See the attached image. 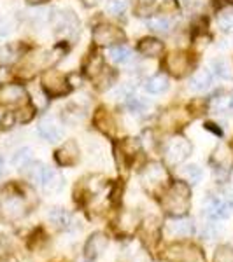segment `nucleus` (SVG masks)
I'll use <instances>...</instances> for the list:
<instances>
[{
    "label": "nucleus",
    "instance_id": "32",
    "mask_svg": "<svg viewBox=\"0 0 233 262\" xmlns=\"http://www.w3.org/2000/svg\"><path fill=\"white\" fill-rule=\"evenodd\" d=\"M95 122L104 133H114V126L116 124H114L111 116L105 111H99V114H96V117H95Z\"/></svg>",
    "mask_w": 233,
    "mask_h": 262
},
{
    "label": "nucleus",
    "instance_id": "20",
    "mask_svg": "<svg viewBox=\"0 0 233 262\" xmlns=\"http://www.w3.org/2000/svg\"><path fill=\"white\" fill-rule=\"evenodd\" d=\"M48 219L54 227H58V229H65V231L72 229V224H75L74 217H72V215L63 208H53L49 212Z\"/></svg>",
    "mask_w": 233,
    "mask_h": 262
},
{
    "label": "nucleus",
    "instance_id": "5",
    "mask_svg": "<svg viewBox=\"0 0 233 262\" xmlns=\"http://www.w3.org/2000/svg\"><path fill=\"white\" fill-rule=\"evenodd\" d=\"M165 159L168 164H181L183 161L189 158L191 154V143L186 140L184 137H172L170 140H167L163 149Z\"/></svg>",
    "mask_w": 233,
    "mask_h": 262
},
{
    "label": "nucleus",
    "instance_id": "48",
    "mask_svg": "<svg viewBox=\"0 0 233 262\" xmlns=\"http://www.w3.org/2000/svg\"><path fill=\"white\" fill-rule=\"evenodd\" d=\"M2 170H4V159L0 158V175H2Z\"/></svg>",
    "mask_w": 233,
    "mask_h": 262
},
{
    "label": "nucleus",
    "instance_id": "29",
    "mask_svg": "<svg viewBox=\"0 0 233 262\" xmlns=\"http://www.w3.org/2000/svg\"><path fill=\"white\" fill-rule=\"evenodd\" d=\"M139 147H141V143L135 140V138H126V140L123 142V143H121V147H120L121 158H123V159H126V161H132L135 156H137Z\"/></svg>",
    "mask_w": 233,
    "mask_h": 262
},
{
    "label": "nucleus",
    "instance_id": "17",
    "mask_svg": "<svg viewBox=\"0 0 233 262\" xmlns=\"http://www.w3.org/2000/svg\"><path fill=\"white\" fill-rule=\"evenodd\" d=\"M160 121H162V126H165V129H177L183 128L189 121V114L183 108H173V111L165 112Z\"/></svg>",
    "mask_w": 233,
    "mask_h": 262
},
{
    "label": "nucleus",
    "instance_id": "2",
    "mask_svg": "<svg viewBox=\"0 0 233 262\" xmlns=\"http://www.w3.org/2000/svg\"><path fill=\"white\" fill-rule=\"evenodd\" d=\"M141 182L147 192L162 194L168 185V173L162 163H149L144 168Z\"/></svg>",
    "mask_w": 233,
    "mask_h": 262
},
{
    "label": "nucleus",
    "instance_id": "4",
    "mask_svg": "<svg viewBox=\"0 0 233 262\" xmlns=\"http://www.w3.org/2000/svg\"><path fill=\"white\" fill-rule=\"evenodd\" d=\"M0 210L6 221H20L27 215V203L25 198L18 192H6L0 196Z\"/></svg>",
    "mask_w": 233,
    "mask_h": 262
},
{
    "label": "nucleus",
    "instance_id": "22",
    "mask_svg": "<svg viewBox=\"0 0 233 262\" xmlns=\"http://www.w3.org/2000/svg\"><path fill=\"white\" fill-rule=\"evenodd\" d=\"M41 185L46 192H58L63 187V177L56 170H51V168L46 166Z\"/></svg>",
    "mask_w": 233,
    "mask_h": 262
},
{
    "label": "nucleus",
    "instance_id": "37",
    "mask_svg": "<svg viewBox=\"0 0 233 262\" xmlns=\"http://www.w3.org/2000/svg\"><path fill=\"white\" fill-rule=\"evenodd\" d=\"M126 7H128V2H126V0H111V2L107 4V11L111 12L112 16L125 14Z\"/></svg>",
    "mask_w": 233,
    "mask_h": 262
},
{
    "label": "nucleus",
    "instance_id": "28",
    "mask_svg": "<svg viewBox=\"0 0 233 262\" xmlns=\"http://www.w3.org/2000/svg\"><path fill=\"white\" fill-rule=\"evenodd\" d=\"M32 149L30 147H21L14 152V156H12L11 163L14 168H18V170H25V168L28 166V164L32 163Z\"/></svg>",
    "mask_w": 233,
    "mask_h": 262
},
{
    "label": "nucleus",
    "instance_id": "12",
    "mask_svg": "<svg viewBox=\"0 0 233 262\" xmlns=\"http://www.w3.org/2000/svg\"><path fill=\"white\" fill-rule=\"evenodd\" d=\"M165 69L168 70V74L176 75V77H184L191 70V58L186 53H183V51L172 53L165 60Z\"/></svg>",
    "mask_w": 233,
    "mask_h": 262
},
{
    "label": "nucleus",
    "instance_id": "36",
    "mask_svg": "<svg viewBox=\"0 0 233 262\" xmlns=\"http://www.w3.org/2000/svg\"><path fill=\"white\" fill-rule=\"evenodd\" d=\"M214 262H233V248L228 245H221L214 255Z\"/></svg>",
    "mask_w": 233,
    "mask_h": 262
},
{
    "label": "nucleus",
    "instance_id": "6",
    "mask_svg": "<svg viewBox=\"0 0 233 262\" xmlns=\"http://www.w3.org/2000/svg\"><path fill=\"white\" fill-rule=\"evenodd\" d=\"M54 12V11H53ZM51 12L49 19L54 23L56 27V33L60 37H65V39H74L79 33V19L77 16L72 11H62L60 14H53Z\"/></svg>",
    "mask_w": 233,
    "mask_h": 262
},
{
    "label": "nucleus",
    "instance_id": "14",
    "mask_svg": "<svg viewBox=\"0 0 233 262\" xmlns=\"http://www.w3.org/2000/svg\"><path fill=\"white\" fill-rule=\"evenodd\" d=\"M107 245H109L107 236L102 234V232H95V234L86 242V247H84V257H86L88 260H95L96 257L104 253V250L107 248Z\"/></svg>",
    "mask_w": 233,
    "mask_h": 262
},
{
    "label": "nucleus",
    "instance_id": "19",
    "mask_svg": "<svg viewBox=\"0 0 233 262\" xmlns=\"http://www.w3.org/2000/svg\"><path fill=\"white\" fill-rule=\"evenodd\" d=\"M84 117H86V111H84V107H81V105H77V103H70L62 108V121L69 126L79 124Z\"/></svg>",
    "mask_w": 233,
    "mask_h": 262
},
{
    "label": "nucleus",
    "instance_id": "15",
    "mask_svg": "<svg viewBox=\"0 0 233 262\" xmlns=\"http://www.w3.org/2000/svg\"><path fill=\"white\" fill-rule=\"evenodd\" d=\"M56 161L62 166H74L79 161V147L74 140L65 142L60 149L56 150Z\"/></svg>",
    "mask_w": 233,
    "mask_h": 262
},
{
    "label": "nucleus",
    "instance_id": "34",
    "mask_svg": "<svg viewBox=\"0 0 233 262\" xmlns=\"http://www.w3.org/2000/svg\"><path fill=\"white\" fill-rule=\"evenodd\" d=\"M212 69L221 79H231L233 77L231 67H230V63H228L226 60H214L212 61Z\"/></svg>",
    "mask_w": 233,
    "mask_h": 262
},
{
    "label": "nucleus",
    "instance_id": "26",
    "mask_svg": "<svg viewBox=\"0 0 233 262\" xmlns=\"http://www.w3.org/2000/svg\"><path fill=\"white\" fill-rule=\"evenodd\" d=\"M109 58H111V61L118 63V65H125V63L132 60V49L125 44H116L109 49Z\"/></svg>",
    "mask_w": 233,
    "mask_h": 262
},
{
    "label": "nucleus",
    "instance_id": "13",
    "mask_svg": "<svg viewBox=\"0 0 233 262\" xmlns=\"http://www.w3.org/2000/svg\"><path fill=\"white\" fill-rule=\"evenodd\" d=\"M27 100V91L21 84H2L0 86V105H20Z\"/></svg>",
    "mask_w": 233,
    "mask_h": 262
},
{
    "label": "nucleus",
    "instance_id": "18",
    "mask_svg": "<svg viewBox=\"0 0 233 262\" xmlns=\"http://www.w3.org/2000/svg\"><path fill=\"white\" fill-rule=\"evenodd\" d=\"M210 108L216 114H228L233 111V91H221L210 98Z\"/></svg>",
    "mask_w": 233,
    "mask_h": 262
},
{
    "label": "nucleus",
    "instance_id": "1",
    "mask_svg": "<svg viewBox=\"0 0 233 262\" xmlns=\"http://www.w3.org/2000/svg\"><path fill=\"white\" fill-rule=\"evenodd\" d=\"M163 210L172 217H184L191 206V191L186 182H173L162 194Z\"/></svg>",
    "mask_w": 233,
    "mask_h": 262
},
{
    "label": "nucleus",
    "instance_id": "24",
    "mask_svg": "<svg viewBox=\"0 0 233 262\" xmlns=\"http://www.w3.org/2000/svg\"><path fill=\"white\" fill-rule=\"evenodd\" d=\"M210 84H212V75H210V72L207 69L197 70L191 75V79H189V88L193 91H205Z\"/></svg>",
    "mask_w": 233,
    "mask_h": 262
},
{
    "label": "nucleus",
    "instance_id": "10",
    "mask_svg": "<svg viewBox=\"0 0 233 262\" xmlns=\"http://www.w3.org/2000/svg\"><path fill=\"white\" fill-rule=\"evenodd\" d=\"M163 232L172 239H179V238H188L195 232V224L191 219H184V217H173L172 221H168L165 224Z\"/></svg>",
    "mask_w": 233,
    "mask_h": 262
},
{
    "label": "nucleus",
    "instance_id": "31",
    "mask_svg": "<svg viewBox=\"0 0 233 262\" xmlns=\"http://www.w3.org/2000/svg\"><path fill=\"white\" fill-rule=\"evenodd\" d=\"M27 177H28V180L33 182V184H39L41 185V182H42V177H44V171H46V166L42 163H30L27 168Z\"/></svg>",
    "mask_w": 233,
    "mask_h": 262
},
{
    "label": "nucleus",
    "instance_id": "7",
    "mask_svg": "<svg viewBox=\"0 0 233 262\" xmlns=\"http://www.w3.org/2000/svg\"><path fill=\"white\" fill-rule=\"evenodd\" d=\"M42 88L48 96H63L70 90L69 77H65L58 70H48L42 75Z\"/></svg>",
    "mask_w": 233,
    "mask_h": 262
},
{
    "label": "nucleus",
    "instance_id": "11",
    "mask_svg": "<svg viewBox=\"0 0 233 262\" xmlns=\"http://www.w3.org/2000/svg\"><path fill=\"white\" fill-rule=\"evenodd\" d=\"M231 208H233V203L226 196H212L207 201L205 212L210 221H223V219L230 217Z\"/></svg>",
    "mask_w": 233,
    "mask_h": 262
},
{
    "label": "nucleus",
    "instance_id": "9",
    "mask_svg": "<svg viewBox=\"0 0 233 262\" xmlns=\"http://www.w3.org/2000/svg\"><path fill=\"white\" fill-rule=\"evenodd\" d=\"M123 39H125V33H123L121 28L114 27V25L102 23L93 30V42L96 46H114Z\"/></svg>",
    "mask_w": 233,
    "mask_h": 262
},
{
    "label": "nucleus",
    "instance_id": "16",
    "mask_svg": "<svg viewBox=\"0 0 233 262\" xmlns=\"http://www.w3.org/2000/svg\"><path fill=\"white\" fill-rule=\"evenodd\" d=\"M120 262H147V253L139 242H128L121 248Z\"/></svg>",
    "mask_w": 233,
    "mask_h": 262
},
{
    "label": "nucleus",
    "instance_id": "41",
    "mask_svg": "<svg viewBox=\"0 0 233 262\" xmlns=\"http://www.w3.org/2000/svg\"><path fill=\"white\" fill-rule=\"evenodd\" d=\"M14 114H16V121L18 122H28L33 117V107H25Z\"/></svg>",
    "mask_w": 233,
    "mask_h": 262
},
{
    "label": "nucleus",
    "instance_id": "39",
    "mask_svg": "<svg viewBox=\"0 0 233 262\" xmlns=\"http://www.w3.org/2000/svg\"><path fill=\"white\" fill-rule=\"evenodd\" d=\"M14 58H16V53L12 46H4V48H0V61L11 63Z\"/></svg>",
    "mask_w": 233,
    "mask_h": 262
},
{
    "label": "nucleus",
    "instance_id": "30",
    "mask_svg": "<svg viewBox=\"0 0 233 262\" xmlns=\"http://www.w3.org/2000/svg\"><path fill=\"white\" fill-rule=\"evenodd\" d=\"M181 177L186 180V184H197L202 179V170L197 164H188V166L181 168Z\"/></svg>",
    "mask_w": 233,
    "mask_h": 262
},
{
    "label": "nucleus",
    "instance_id": "21",
    "mask_svg": "<svg viewBox=\"0 0 233 262\" xmlns=\"http://www.w3.org/2000/svg\"><path fill=\"white\" fill-rule=\"evenodd\" d=\"M37 131H39V135H41V138H44L46 142H49V143H56V142H60L62 140V137H63V133H62V129L58 128L54 122H51V121H41L39 122V126H37Z\"/></svg>",
    "mask_w": 233,
    "mask_h": 262
},
{
    "label": "nucleus",
    "instance_id": "47",
    "mask_svg": "<svg viewBox=\"0 0 233 262\" xmlns=\"http://www.w3.org/2000/svg\"><path fill=\"white\" fill-rule=\"evenodd\" d=\"M30 4H42V2H46V0H28Z\"/></svg>",
    "mask_w": 233,
    "mask_h": 262
},
{
    "label": "nucleus",
    "instance_id": "43",
    "mask_svg": "<svg viewBox=\"0 0 233 262\" xmlns=\"http://www.w3.org/2000/svg\"><path fill=\"white\" fill-rule=\"evenodd\" d=\"M35 98H33V101H35V107L37 108H44L46 105H48V98H46L44 95H42V93H35Z\"/></svg>",
    "mask_w": 233,
    "mask_h": 262
},
{
    "label": "nucleus",
    "instance_id": "23",
    "mask_svg": "<svg viewBox=\"0 0 233 262\" xmlns=\"http://www.w3.org/2000/svg\"><path fill=\"white\" fill-rule=\"evenodd\" d=\"M163 42H160L158 39H152V37H146L139 42V51L147 58H158L163 54Z\"/></svg>",
    "mask_w": 233,
    "mask_h": 262
},
{
    "label": "nucleus",
    "instance_id": "33",
    "mask_svg": "<svg viewBox=\"0 0 233 262\" xmlns=\"http://www.w3.org/2000/svg\"><path fill=\"white\" fill-rule=\"evenodd\" d=\"M102 70H104V60H102V56L100 54H91L90 60L86 63V72L93 75V77H99Z\"/></svg>",
    "mask_w": 233,
    "mask_h": 262
},
{
    "label": "nucleus",
    "instance_id": "3",
    "mask_svg": "<svg viewBox=\"0 0 233 262\" xmlns=\"http://www.w3.org/2000/svg\"><path fill=\"white\" fill-rule=\"evenodd\" d=\"M165 262H205V255L197 245L191 243H173L165 248Z\"/></svg>",
    "mask_w": 233,
    "mask_h": 262
},
{
    "label": "nucleus",
    "instance_id": "25",
    "mask_svg": "<svg viewBox=\"0 0 233 262\" xmlns=\"http://www.w3.org/2000/svg\"><path fill=\"white\" fill-rule=\"evenodd\" d=\"M168 77L167 75H163V74H156V75H152V77H149L146 81V91L147 93H151V95H160V93H163V91H167L168 90Z\"/></svg>",
    "mask_w": 233,
    "mask_h": 262
},
{
    "label": "nucleus",
    "instance_id": "35",
    "mask_svg": "<svg viewBox=\"0 0 233 262\" xmlns=\"http://www.w3.org/2000/svg\"><path fill=\"white\" fill-rule=\"evenodd\" d=\"M218 25L223 32H233V11H223L218 18Z\"/></svg>",
    "mask_w": 233,
    "mask_h": 262
},
{
    "label": "nucleus",
    "instance_id": "38",
    "mask_svg": "<svg viewBox=\"0 0 233 262\" xmlns=\"http://www.w3.org/2000/svg\"><path fill=\"white\" fill-rule=\"evenodd\" d=\"M126 107H128L133 114L135 112L141 114L144 108H146V103H144L141 98H133V96H128V98H126Z\"/></svg>",
    "mask_w": 233,
    "mask_h": 262
},
{
    "label": "nucleus",
    "instance_id": "8",
    "mask_svg": "<svg viewBox=\"0 0 233 262\" xmlns=\"http://www.w3.org/2000/svg\"><path fill=\"white\" fill-rule=\"evenodd\" d=\"M210 163H212L214 173L218 179H221V180L228 179V175H230V171H231V164H233L231 150L228 149L226 145H219L218 149L214 150Z\"/></svg>",
    "mask_w": 233,
    "mask_h": 262
},
{
    "label": "nucleus",
    "instance_id": "45",
    "mask_svg": "<svg viewBox=\"0 0 233 262\" xmlns=\"http://www.w3.org/2000/svg\"><path fill=\"white\" fill-rule=\"evenodd\" d=\"M81 2L84 4V6L91 7V6H96V4H99V0H81Z\"/></svg>",
    "mask_w": 233,
    "mask_h": 262
},
{
    "label": "nucleus",
    "instance_id": "27",
    "mask_svg": "<svg viewBox=\"0 0 233 262\" xmlns=\"http://www.w3.org/2000/svg\"><path fill=\"white\" fill-rule=\"evenodd\" d=\"M172 19L168 16H152L147 19V28L154 33H168L172 30Z\"/></svg>",
    "mask_w": 233,
    "mask_h": 262
},
{
    "label": "nucleus",
    "instance_id": "40",
    "mask_svg": "<svg viewBox=\"0 0 233 262\" xmlns=\"http://www.w3.org/2000/svg\"><path fill=\"white\" fill-rule=\"evenodd\" d=\"M14 124H16V114L14 112L4 114L2 119H0V128H2V129H9Z\"/></svg>",
    "mask_w": 233,
    "mask_h": 262
},
{
    "label": "nucleus",
    "instance_id": "46",
    "mask_svg": "<svg viewBox=\"0 0 233 262\" xmlns=\"http://www.w3.org/2000/svg\"><path fill=\"white\" fill-rule=\"evenodd\" d=\"M0 262H18L14 257H0Z\"/></svg>",
    "mask_w": 233,
    "mask_h": 262
},
{
    "label": "nucleus",
    "instance_id": "42",
    "mask_svg": "<svg viewBox=\"0 0 233 262\" xmlns=\"http://www.w3.org/2000/svg\"><path fill=\"white\" fill-rule=\"evenodd\" d=\"M12 32V21L9 18L0 19V37H7Z\"/></svg>",
    "mask_w": 233,
    "mask_h": 262
},
{
    "label": "nucleus",
    "instance_id": "44",
    "mask_svg": "<svg viewBox=\"0 0 233 262\" xmlns=\"http://www.w3.org/2000/svg\"><path fill=\"white\" fill-rule=\"evenodd\" d=\"M162 11L163 14H168V12H176L177 11V4L173 2V0H167V2L162 6Z\"/></svg>",
    "mask_w": 233,
    "mask_h": 262
}]
</instances>
